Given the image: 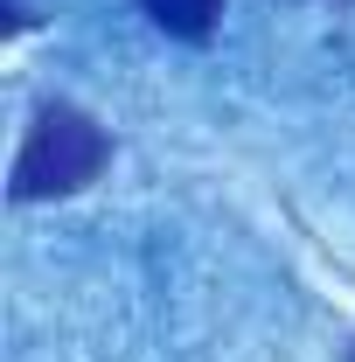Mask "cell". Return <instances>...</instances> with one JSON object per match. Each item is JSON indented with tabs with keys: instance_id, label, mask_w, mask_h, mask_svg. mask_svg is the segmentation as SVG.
<instances>
[{
	"instance_id": "obj_3",
	"label": "cell",
	"mask_w": 355,
	"mask_h": 362,
	"mask_svg": "<svg viewBox=\"0 0 355 362\" xmlns=\"http://www.w3.org/2000/svg\"><path fill=\"white\" fill-rule=\"evenodd\" d=\"M349 362H355V356H349Z\"/></svg>"
},
{
	"instance_id": "obj_1",
	"label": "cell",
	"mask_w": 355,
	"mask_h": 362,
	"mask_svg": "<svg viewBox=\"0 0 355 362\" xmlns=\"http://www.w3.org/2000/svg\"><path fill=\"white\" fill-rule=\"evenodd\" d=\"M105 160H112V139L105 126L91 119L84 105H70V98H49L42 112H35V126L21 139V153H14V202H49V195H77L91 181L105 175Z\"/></svg>"
},
{
	"instance_id": "obj_2",
	"label": "cell",
	"mask_w": 355,
	"mask_h": 362,
	"mask_svg": "<svg viewBox=\"0 0 355 362\" xmlns=\"http://www.w3.org/2000/svg\"><path fill=\"white\" fill-rule=\"evenodd\" d=\"M146 14H153V28H168L175 42H209L216 35V14L223 0H139Z\"/></svg>"
}]
</instances>
